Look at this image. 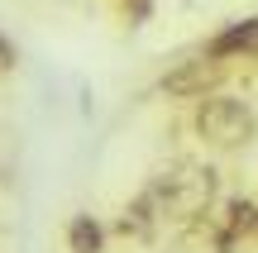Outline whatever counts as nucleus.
Returning <instances> with one entry per match:
<instances>
[{
    "instance_id": "1",
    "label": "nucleus",
    "mask_w": 258,
    "mask_h": 253,
    "mask_svg": "<svg viewBox=\"0 0 258 253\" xmlns=\"http://www.w3.org/2000/svg\"><path fill=\"white\" fill-rule=\"evenodd\" d=\"M148 201L158 206V220H177V225H191L211 210L215 201V172L186 167V172H163L158 182H148Z\"/></svg>"
},
{
    "instance_id": "2",
    "label": "nucleus",
    "mask_w": 258,
    "mask_h": 253,
    "mask_svg": "<svg viewBox=\"0 0 258 253\" xmlns=\"http://www.w3.org/2000/svg\"><path fill=\"white\" fill-rule=\"evenodd\" d=\"M191 129L201 134L211 148H239V143L253 139V110L230 96H201L196 101V115H191Z\"/></svg>"
},
{
    "instance_id": "3",
    "label": "nucleus",
    "mask_w": 258,
    "mask_h": 253,
    "mask_svg": "<svg viewBox=\"0 0 258 253\" xmlns=\"http://www.w3.org/2000/svg\"><path fill=\"white\" fill-rule=\"evenodd\" d=\"M225 76H230V62L215 57V53H201V57H191V62H177L158 86H163V96H172V101H201V96L220 91Z\"/></svg>"
},
{
    "instance_id": "4",
    "label": "nucleus",
    "mask_w": 258,
    "mask_h": 253,
    "mask_svg": "<svg viewBox=\"0 0 258 253\" xmlns=\"http://www.w3.org/2000/svg\"><path fill=\"white\" fill-rule=\"evenodd\" d=\"M206 53L225 57V62H239V57H258V15L253 19H234L220 34L206 38Z\"/></svg>"
},
{
    "instance_id": "5",
    "label": "nucleus",
    "mask_w": 258,
    "mask_h": 253,
    "mask_svg": "<svg viewBox=\"0 0 258 253\" xmlns=\"http://www.w3.org/2000/svg\"><path fill=\"white\" fill-rule=\"evenodd\" d=\"M172 253H234V244L225 239L220 220L206 210L201 220H191V225H182V239H177Z\"/></svg>"
},
{
    "instance_id": "6",
    "label": "nucleus",
    "mask_w": 258,
    "mask_h": 253,
    "mask_svg": "<svg viewBox=\"0 0 258 253\" xmlns=\"http://www.w3.org/2000/svg\"><path fill=\"white\" fill-rule=\"evenodd\" d=\"M225 229V239H230L234 248L244 244V239H258V196H239L225 206V215H215Z\"/></svg>"
},
{
    "instance_id": "7",
    "label": "nucleus",
    "mask_w": 258,
    "mask_h": 253,
    "mask_svg": "<svg viewBox=\"0 0 258 253\" xmlns=\"http://www.w3.org/2000/svg\"><path fill=\"white\" fill-rule=\"evenodd\" d=\"M158 225L163 220H158V206L148 201V191H139V201L124 206V215H120V234H129V239H153Z\"/></svg>"
},
{
    "instance_id": "8",
    "label": "nucleus",
    "mask_w": 258,
    "mask_h": 253,
    "mask_svg": "<svg viewBox=\"0 0 258 253\" xmlns=\"http://www.w3.org/2000/svg\"><path fill=\"white\" fill-rule=\"evenodd\" d=\"M105 248V229L96 215H72L67 220V253H101Z\"/></svg>"
},
{
    "instance_id": "9",
    "label": "nucleus",
    "mask_w": 258,
    "mask_h": 253,
    "mask_svg": "<svg viewBox=\"0 0 258 253\" xmlns=\"http://www.w3.org/2000/svg\"><path fill=\"white\" fill-rule=\"evenodd\" d=\"M120 5H124V15H129V19H144L153 0H120Z\"/></svg>"
},
{
    "instance_id": "10",
    "label": "nucleus",
    "mask_w": 258,
    "mask_h": 253,
    "mask_svg": "<svg viewBox=\"0 0 258 253\" xmlns=\"http://www.w3.org/2000/svg\"><path fill=\"white\" fill-rule=\"evenodd\" d=\"M15 67V48H10V38L0 34V72H10Z\"/></svg>"
}]
</instances>
